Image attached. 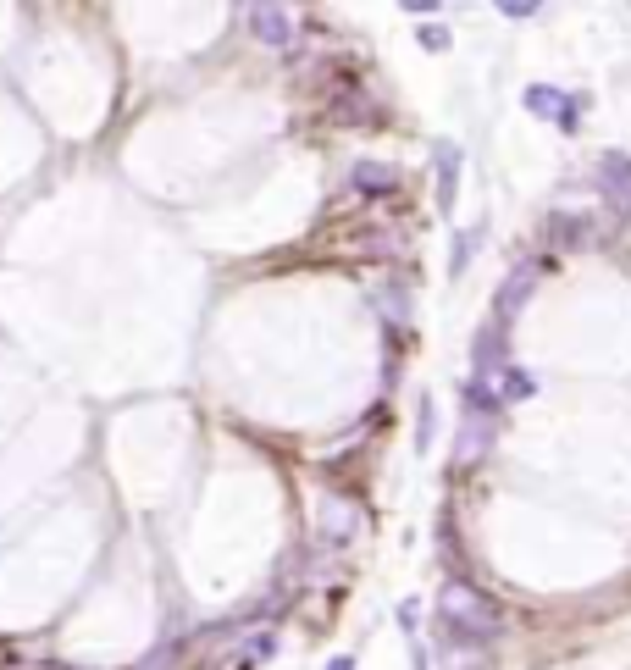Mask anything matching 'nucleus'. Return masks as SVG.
Segmentation results:
<instances>
[{
    "label": "nucleus",
    "instance_id": "39448f33",
    "mask_svg": "<svg viewBox=\"0 0 631 670\" xmlns=\"http://www.w3.org/2000/svg\"><path fill=\"white\" fill-rule=\"evenodd\" d=\"M327 670H355V665H349V659H333V665H327Z\"/></svg>",
    "mask_w": 631,
    "mask_h": 670
},
{
    "label": "nucleus",
    "instance_id": "f03ea898",
    "mask_svg": "<svg viewBox=\"0 0 631 670\" xmlns=\"http://www.w3.org/2000/svg\"><path fill=\"white\" fill-rule=\"evenodd\" d=\"M438 172H443V205H454V172H460V150L454 144H438Z\"/></svg>",
    "mask_w": 631,
    "mask_h": 670
},
{
    "label": "nucleus",
    "instance_id": "7ed1b4c3",
    "mask_svg": "<svg viewBox=\"0 0 631 670\" xmlns=\"http://www.w3.org/2000/svg\"><path fill=\"white\" fill-rule=\"evenodd\" d=\"M355 183H360V189H388L393 172H382V167H360V172H355Z\"/></svg>",
    "mask_w": 631,
    "mask_h": 670
},
{
    "label": "nucleus",
    "instance_id": "20e7f679",
    "mask_svg": "<svg viewBox=\"0 0 631 670\" xmlns=\"http://www.w3.org/2000/svg\"><path fill=\"white\" fill-rule=\"evenodd\" d=\"M255 28H261L266 39H283L288 28H283V12H255Z\"/></svg>",
    "mask_w": 631,
    "mask_h": 670
},
{
    "label": "nucleus",
    "instance_id": "f257e3e1",
    "mask_svg": "<svg viewBox=\"0 0 631 670\" xmlns=\"http://www.w3.org/2000/svg\"><path fill=\"white\" fill-rule=\"evenodd\" d=\"M526 106H532L537 117H554L560 128H576V111H571V100H565L560 89H543V84H532V89H526Z\"/></svg>",
    "mask_w": 631,
    "mask_h": 670
}]
</instances>
